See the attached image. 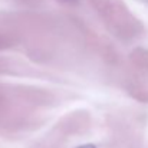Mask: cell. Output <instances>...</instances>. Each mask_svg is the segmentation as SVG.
I'll return each instance as SVG.
<instances>
[{"mask_svg": "<svg viewBox=\"0 0 148 148\" xmlns=\"http://www.w3.org/2000/svg\"><path fill=\"white\" fill-rule=\"evenodd\" d=\"M78 148H97L95 145H92V144H86V145H81V147Z\"/></svg>", "mask_w": 148, "mask_h": 148, "instance_id": "6da1fadb", "label": "cell"}]
</instances>
